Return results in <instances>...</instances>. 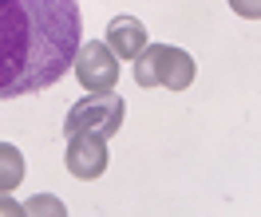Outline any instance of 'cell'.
<instances>
[{"mask_svg":"<svg viewBox=\"0 0 261 217\" xmlns=\"http://www.w3.org/2000/svg\"><path fill=\"white\" fill-rule=\"evenodd\" d=\"M64 217L67 213V205L60 198H51V194H40V198H32V201H24V217Z\"/></svg>","mask_w":261,"mask_h":217,"instance_id":"cell-8","label":"cell"},{"mask_svg":"<svg viewBox=\"0 0 261 217\" xmlns=\"http://www.w3.org/2000/svg\"><path fill=\"white\" fill-rule=\"evenodd\" d=\"M80 0H0V99L36 95L75 64Z\"/></svg>","mask_w":261,"mask_h":217,"instance_id":"cell-1","label":"cell"},{"mask_svg":"<svg viewBox=\"0 0 261 217\" xmlns=\"http://www.w3.org/2000/svg\"><path fill=\"white\" fill-rule=\"evenodd\" d=\"M67 174L71 178H80V182H95L103 178V170H107V138H99V134H67Z\"/></svg>","mask_w":261,"mask_h":217,"instance_id":"cell-5","label":"cell"},{"mask_svg":"<svg viewBox=\"0 0 261 217\" xmlns=\"http://www.w3.org/2000/svg\"><path fill=\"white\" fill-rule=\"evenodd\" d=\"M75 79H80L87 91H111L119 83V59H115V51L107 44H80L75 51Z\"/></svg>","mask_w":261,"mask_h":217,"instance_id":"cell-4","label":"cell"},{"mask_svg":"<svg viewBox=\"0 0 261 217\" xmlns=\"http://www.w3.org/2000/svg\"><path fill=\"white\" fill-rule=\"evenodd\" d=\"M107 48H111L115 55H123V59H135L139 51L147 48V28H143V20L115 16L111 28H107Z\"/></svg>","mask_w":261,"mask_h":217,"instance_id":"cell-6","label":"cell"},{"mask_svg":"<svg viewBox=\"0 0 261 217\" xmlns=\"http://www.w3.org/2000/svg\"><path fill=\"white\" fill-rule=\"evenodd\" d=\"M24 182V154L12 142H0V194H12Z\"/></svg>","mask_w":261,"mask_h":217,"instance_id":"cell-7","label":"cell"},{"mask_svg":"<svg viewBox=\"0 0 261 217\" xmlns=\"http://www.w3.org/2000/svg\"><path fill=\"white\" fill-rule=\"evenodd\" d=\"M229 8L245 20H261V0H229Z\"/></svg>","mask_w":261,"mask_h":217,"instance_id":"cell-9","label":"cell"},{"mask_svg":"<svg viewBox=\"0 0 261 217\" xmlns=\"http://www.w3.org/2000/svg\"><path fill=\"white\" fill-rule=\"evenodd\" d=\"M127 115V103L115 91H87V99H80L64 118V134H99V138H111L123 127Z\"/></svg>","mask_w":261,"mask_h":217,"instance_id":"cell-3","label":"cell"},{"mask_svg":"<svg viewBox=\"0 0 261 217\" xmlns=\"http://www.w3.org/2000/svg\"><path fill=\"white\" fill-rule=\"evenodd\" d=\"M198 67L190 51L174 44H147L135 55V83L139 87H166V91H186L194 83Z\"/></svg>","mask_w":261,"mask_h":217,"instance_id":"cell-2","label":"cell"},{"mask_svg":"<svg viewBox=\"0 0 261 217\" xmlns=\"http://www.w3.org/2000/svg\"><path fill=\"white\" fill-rule=\"evenodd\" d=\"M0 217H24V205H16L8 194H0Z\"/></svg>","mask_w":261,"mask_h":217,"instance_id":"cell-10","label":"cell"}]
</instances>
